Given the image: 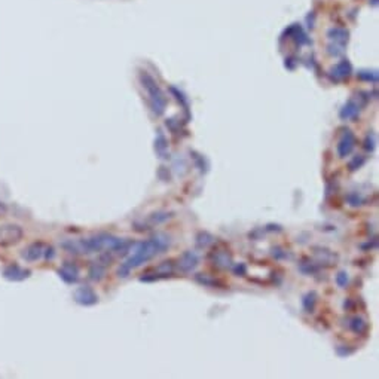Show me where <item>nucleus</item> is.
<instances>
[{
    "label": "nucleus",
    "mask_w": 379,
    "mask_h": 379,
    "mask_svg": "<svg viewBox=\"0 0 379 379\" xmlns=\"http://www.w3.org/2000/svg\"><path fill=\"white\" fill-rule=\"evenodd\" d=\"M168 247H170V237L162 232L155 234L152 238H149L146 241L134 242L131 251H130V256L126 258V260L123 263H120V266L116 271L118 277L126 278L134 268L149 262L150 259H153L158 255H161V253H164Z\"/></svg>",
    "instance_id": "f257e3e1"
},
{
    "label": "nucleus",
    "mask_w": 379,
    "mask_h": 379,
    "mask_svg": "<svg viewBox=\"0 0 379 379\" xmlns=\"http://www.w3.org/2000/svg\"><path fill=\"white\" fill-rule=\"evenodd\" d=\"M140 80L143 83V88L147 89V94H149V103H150V107H152V112L156 115V116H161L164 112H165V107H167V99L164 96V92L161 91V88L158 86V83L155 82V79L146 73V72H141L140 73Z\"/></svg>",
    "instance_id": "f03ea898"
},
{
    "label": "nucleus",
    "mask_w": 379,
    "mask_h": 379,
    "mask_svg": "<svg viewBox=\"0 0 379 379\" xmlns=\"http://www.w3.org/2000/svg\"><path fill=\"white\" fill-rule=\"evenodd\" d=\"M24 237V231L18 225H5L0 228V245L9 247L20 242Z\"/></svg>",
    "instance_id": "7ed1b4c3"
},
{
    "label": "nucleus",
    "mask_w": 379,
    "mask_h": 379,
    "mask_svg": "<svg viewBox=\"0 0 379 379\" xmlns=\"http://www.w3.org/2000/svg\"><path fill=\"white\" fill-rule=\"evenodd\" d=\"M73 298L76 300V303L82 305V306H92L99 302V295L94 292L92 287L89 286H80L75 290Z\"/></svg>",
    "instance_id": "20e7f679"
},
{
    "label": "nucleus",
    "mask_w": 379,
    "mask_h": 379,
    "mask_svg": "<svg viewBox=\"0 0 379 379\" xmlns=\"http://www.w3.org/2000/svg\"><path fill=\"white\" fill-rule=\"evenodd\" d=\"M174 269H176L174 262L173 260H165V262L160 263L155 268L153 274H143L144 277H141L140 279L141 281H155V279L167 278V277H171L174 274Z\"/></svg>",
    "instance_id": "39448f33"
},
{
    "label": "nucleus",
    "mask_w": 379,
    "mask_h": 379,
    "mask_svg": "<svg viewBox=\"0 0 379 379\" xmlns=\"http://www.w3.org/2000/svg\"><path fill=\"white\" fill-rule=\"evenodd\" d=\"M46 248H48V245H45L43 242H33L22 250L21 256L27 262H38L40 259H45Z\"/></svg>",
    "instance_id": "423d86ee"
},
{
    "label": "nucleus",
    "mask_w": 379,
    "mask_h": 379,
    "mask_svg": "<svg viewBox=\"0 0 379 379\" xmlns=\"http://www.w3.org/2000/svg\"><path fill=\"white\" fill-rule=\"evenodd\" d=\"M356 143H357L356 136L350 130L345 131L342 139L339 140V144H338V155H339V158H346V156H348L354 150Z\"/></svg>",
    "instance_id": "0eeeda50"
},
{
    "label": "nucleus",
    "mask_w": 379,
    "mask_h": 379,
    "mask_svg": "<svg viewBox=\"0 0 379 379\" xmlns=\"http://www.w3.org/2000/svg\"><path fill=\"white\" fill-rule=\"evenodd\" d=\"M198 262H199V258H198L197 253L192 251V250H189V251H184L183 255L179 258L177 266H179V269L181 272H191L192 269L197 268Z\"/></svg>",
    "instance_id": "6e6552de"
},
{
    "label": "nucleus",
    "mask_w": 379,
    "mask_h": 379,
    "mask_svg": "<svg viewBox=\"0 0 379 379\" xmlns=\"http://www.w3.org/2000/svg\"><path fill=\"white\" fill-rule=\"evenodd\" d=\"M31 275L30 269H25L17 263H11L3 269V277L9 281H22Z\"/></svg>",
    "instance_id": "1a4fd4ad"
},
{
    "label": "nucleus",
    "mask_w": 379,
    "mask_h": 379,
    "mask_svg": "<svg viewBox=\"0 0 379 379\" xmlns=\"http://www.w3.org/2000/svg\"><path fill=\"white\" fill-rule=\"evenodd\" d=\"M210 258L213 259V263L217 266V268H222V269H226L231 266L232 263V256L229 250H217V251H213Z\"/></svg>",
    "instance_id": "9d476101"
},
{
    "label": "nucleus",
    "mask_w": 379,
    "mask_h": 379,
    "mask_svg": "<svg viewBox=\"0 0 379 379\" xmlns=\"http://www.w3.org/2000/svg\"><path fill=\"white\" fill-rule=\"evenodd\" d=\"M58 275L69 284H73L79 278V268L73 263H64L58 271Z\"/></svg>",
    "instance_id": "9b49d317"
},
{
    "label": "nucleus",
    "mask_w": 379,
    "mask_h": 379,
    "mask_svg": "<svg viewBox=\"0 0 379 379\" xmlns=\"http://www.w3.org/2000/svg\"><path fill=\"white\" fill-rule=\"evenodd\" d=\"M359 113H360V104H357L354 100H350L348 103L343 106V109L340 110V118H342L343 120H346V119H354V118H357Z\"/></svg>",
    "instance_id": "f8f14e48"
},
{
    "label": "nucleus",
    "mask_w": 379,
    "mask_h": 379,
    "mask_svg": "<svg viewBox=\"0 0 379 379\" xmlns=\"http://www.w3.org/2000/svg\"><path fill=\"white\" fill-rule=\"evenodd\" d=\"M155 150H156L158 156L162 158V160L168 158V141H167V139H165V136L162 133H158V136H156Z\"/></svg>",
    "instance_id": "ddd939ff"
},
{
    "label": "nucleus",
    "mask_w": 379,
    "mask_h": 379,
    "mask_svg": "<svg viewBox=\"0 0 379 379\" xmlns=\"http://www.w3.org/2000/svg\"><path fill=\"white\" fill-rule=\"evenodd\" d=\"M348 327L354 332V333H357V335H366L367 333V329H369V324H367V321L363 319V317H353V319H350V323H348Z\"/></svg>",
    "instance_id": "4468645a"
},
{
    "label": "nucleus",
    "mask_w": 379,
    "mask_h": 379,
    "mask_svg": "<svg viewBox=\"0 0 379 379\" xmlns=\"http://www.w3.org/2000/svg\"><path fill=\"white\" fill-rule=\"evenodd\" d=\"M195 279H197L199 284H202V286H205V287H220V289L226 287L222 281H219V279H216V278H213V277H208V275H204V274H197V275H195Z\"/></svg>",
    "instance_id": "2eb2a0df"
},
{
    "label": "nucleus",
    "mask_w": 379,
    "mask_h": 379,
    "mask_svg": "<svg viewBox=\"0 0 379 379\" xmlns=\"http://www.w3.org/2000/svg\"><path fill=\"white\" fill-rule=\"evenodd\" d=\"M351 73V64L346 60L340 61L339 64H336V67L333 69V75L336 79H343V78H348Z\"/></svg>",
    "instance_id": "dca6fc26"
},
{
    "label": "nucleus",
    "mask_w": 379,
    "mask_h": 379,
    "mask_svg": "<svg viewBox=\"0 0 379 379\" xmlns=\"http://www.w3.org/2000/svg\"><path fill=\"white\" fill-rule=\"evenodd\" d=\"M106 275V266L100 262H96L94 265H91L89 268V278L94 279V281H100L103 279Z\"/></svg>",
    "instance_id": "f3484780"
},
{
    "label": "nucleus",
    "mask_w": 379,
    "mask_h": 379,
    "mask_svg": "<svg viewBox=\"0 0 379 379\" xmlns=\"http://www.w3.org/2000/svg\"><path fill=\"white\" fill-rule=\"evenodd\" d=\"M170 217H171V214L167 213V211H156V213L149 216L147 222H149L150 226H155V225H161V223L167 222Z\"/></svg>",
    "instance_id": "a211bd4d"
},
{
    "label": "nucleus",
    "mask_w": 379,
    "mask_h": 379,
    "mask_svg": "<svg viewBox=\"0 0 379 379\" xmlns=\"http://www.w3.org/2000/svg\"><path fill=\"white\" fill-rule=\"evenodd\" d=\"M315 302H317V295H315V292H309V293H306V295L303 296V299H302L303 311H305V312H314Z\"/></svg>",
    "instance_id": "6ab92c4d"
},
{
    "label": "nucleus",
    "mask_w": 379,
    "mask_h": 379,
    "mask_svg": "<svg viewBox=\"0 0 379 379\" xmlns=\"http://www.w3.org/2000/svg\"><path fill=\"white\" fill-rule=\"evenodd\" d=\"M299 269L306 275H312V274H315L319 271V265L314 263L312 260H309L308 258H303L302 262L299 263Z\"/></svg>",
    "instance_id": "aec40b11"
},
{
    "label": "nucleus",
    "mask_w": 379,
    "mask_h": 379,
    "mask_svg": "<svg viewBox=\"0 0 379 379\" xmlns=\"http://www.w3.org/2000/svg\"><path fill=\"white\" fill-rule=\"evenodd\" d=\"M315 256L319 258V262L320 263H329V265H333V262H336V256L333 255L332 251H329V250H321L320 248V251H315Z\"/></svg>",
    "instance_id": "412c9836"
},
{
    "label": "nucleus",
    "mask_w": 379,
    "mask_h": 379,
    "mask_svg": "<svg viewBox=\"0 0 379 379\" xmlns=\"http://www.w3.org/2000/svg\"><path fill=\"white\" fill-rule=\"evenodd\" d=\"M191 155H192V160H194V162H195V167H197L201 173H207L208 164H207V161H205V158H204L202 155H199L198 152H195V150H191Z\"/></svg>",
    "instance_id": "4be33fe9"
},
{
    "label": "nucleus",
    "mask_w": 379,
    "mask_h": 379,
    "mask_svg": "<svg viewBox=\"0 0 379 379\" xmlns=\"http://www.w3.org/2000/svg\"><path fill=\"white\" fill-rule=\"evenodd\" d=\"M214 241H216L214 237L210 235L208 232H199V234L197 235V245H198V248H207V247L211 245Z\"/></svg>",
    "instance_id": "5701e85b"
},
{
    "label": "nucleus",
    "mask_w": 379,
    "mask_h": 379,
    "mask_svg": "<svg viewBox=\"0 0 379 379\" xmlns=\"http://www.w3.org/2000/svg\"><path fill=\"white\" fill-rule=\"evenodd\" d=\"M364 162H366V158H364V156H361V155H357V156H354V158H353V161H350L348 168H350V171H356L357 168L363 167V164H364Z\"/></svg>",
    "instance_id": "b1692460"
},
{
    "label": "nucleus",
    "mask_w": 379,
    "mask_h": 379,
    "mask_svg": "<svg viewBox=\"0 0 379 379\" xmlns=\"http://www.w3.org/2000/svg\"><path fill=\"white\" fill-rule=\"evenodd\" d=\"M348 281H350V278H348V274H346L345 271H340L336 275V284L340 289H345L346 286H348Z\"/></svg>",
    "instance_id": "393cba45"
},
{
    "label": "nucleus",
    "mask_w": 379,
    "mask_h": 379,
    "mask_svg": "<svg viewBox=\"0 0 379 379\" xmlns=\"http://www.w3.org/2000/svg\"><path fill=\"white\" fill-rule=\"evenodd\" d=\"M376 147V136L373 133L367 134L366 136V140H364V149L367 152H373V149Z\"/></svg>",
    "instance_id": "a878e982"
},
{
    "label": "nucleus",
    "mask_w": 379,
    "mask_h": 379,
    "mask_svg": "<svg viewBox=\"0 0 379 379\" xmlns=\"http://www.w3.org/2000/svg\"><path fill=\"white\" fill-rule=\"evenodd\" d=\"M346 201H348V204L353 205V207H357V205H361V204H363V198H361L357 192H351L348 197H346Z\"/></svg>",
    "instance_id": "bb28decb"
},
{
    "label": "nucleus",
    "mask_w": 379,
    "mask_h": 379,
    "mask_svg": "<svg viewBox=\"0 0 379 379\" xmlns=\"http://www.w3.org/2000/svg\"><path fill=\"white\" fill-rule=\"evenodd\" d=\"M359 76H360V79L367 80V82H373V83L378 82V73L376 72H360Z\"/></svg>",
    "instance_id": "cd10ccee"
},
{
    "label": "nucleus",
    "mask_w": 379,
    "mask_h": 379,
    "mask_svg": "<svg viewBox=\"0 0 379 379\" xmlns=\"http://www.w3.org/2000/svg\"><path fill=\"white\" fill-rule=\"evenodd\" d=\"M272 256H274L277 260H279V259H287V258H289L287 251H284L281 247H274V248H272Z\"/></svg>",
    "instance_id": "c85d7f7f"
},
{
    "label": "nucleus",
    "mask_w": 379,
    "mask_h": 379,
    "mask_svg": "<svg viewBox=\"0 0 379 379\" xmlns=\"http://www.w3.org/2000/svg\"><path fill=\"white\" fill-rule=\"evenodd\" d=\"M234 272H235V275H238V277H244V275L247 274V266H245L244 263H237V265L234 266Z\"/></svg>",
    "instance_id": "c756f323"
},
{
    "label": "nucleus",
    "mask_w": 379,
    "mask_h": 379,
    "mask_svg": "<svg viewBox=\"0 0 379 379\" xmlns=\"http://www.w3.org/2000/svg\"><path fill=\"white\" fill-rule=\"evenodd\" d=\"M5 210H6V207H5L3 204H0V213H3Z\"/></svg>",
    "instance_id": "7c9ffc66"
}]
</instances>
